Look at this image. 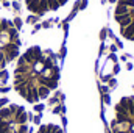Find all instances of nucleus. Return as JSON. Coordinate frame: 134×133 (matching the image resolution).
<instances>
[{
    "label": "nucleus",
    "mask_w": 134,
    "mask_h": 133,
    "mask_svg": "<svg viewBox=\"0 0 134 133\" xmlns=\"http://www.w3.org/2000/svg\"><path fill=\"white\" fill-rule=\"evenodd\" d=\"M36 122H37V129L33 133H66L64 122L56 111L50 113L47 119L36 117Z\"/></svg>",
    "instance_id": "nucleus-5"
},
{
    "label": "nucleus",
    "mask_w": 134,
    "mask_h": 133,
    "mask_svg": "<svg viewBox=\"0 0 134 133\" xmlns=\"http://www.w3.org/2000/svg\"><path fill=\"white\" fill-rule=\"evenodd\" d=\"M104 119L109 133H134V89L125 72L109 93Z\"/></svg>",
    "instance_id": "nucleus-2"
},
{
    "label": "nucleus",
    "mask_w": 134,
    "mask_h": 133,
    "mask_svg": "<svg viewBox=\"0 0 134 133\" xmlns=\"http://www.w3.org/2000/svg\"><path fill=\"white\" fill-rule=\"evenodd\" d=\"M8 103H9V100L8 99H0V108H2V106H6Z\"/></svg>",
    "instance_id": "nucleus-7"
},
{
    "label": "nucleus",
    "mask_w": 134,
    "mask_h": 133,
    "mask_svg": "<svg viewBox=\"0 0 134 133\" xmlns=\"http://www.w3.org/2000/svg\"><path fill=\"white\" fill-rule=\"evenodd\" d=\"M37 41L31 42L16 60L14 91L31 105L52 97L61 81V49L66 32L63 27H37Z\"/></svg>",
    "instance_id": "nucleus-1"
},
{
    "label": "nucleus",
    "mask_w": 134,
    "mask_h": 133,
    "mask_svg": "<svg viewBox=\"0 0 134 133\" xmlns=\"http://www.w3.org/2000/svg\"><path fill=\"white\" fill-rule=\"evenodd\" d=\"M108 28L122 50L134 58V0H106Z\"/></svg>",
    "instance_id": "nucleus-3"
},
{
    "label": "nucleus",
    "mask_w": 134,
    "mask_h": 133,
    "mask_svg": "<svg viewBox=\"0 0 134 133\" xmlns=\"http://www.w3.org/2000/svg\"><path fill=\"white\" fill-rule=\"evenodd\" d=\"M78 3L80 0H24L28 24L37 21H64Z\"/></svg>",
    "instance_id": "nucleus-4"
},
{
    "label": "nucleus",
    "mask_w": 134,
    "mask_h": 133,
    "mask_svg": "<svg viewBox=\"0 0 134 133\" xmlns=\"http://www.w3.org/2000/svg\"><path fill=\"white\" fill-rule=\"evenodd\" d=\"M125 74H126V77H128V80H130V83H131V86H133V89H134V70L125 72Z\"/></svg>",
    "instance_id": "nucleus-6"
}]
</instances>
